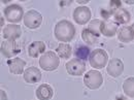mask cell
Wrapping results in <instances>:
<instances>
[{
    "instance_id": "cell-1",
    "label": "cell",
    "mask_w": 134,
    "mask_h": 100,
    "mask_svg": "<svg viewBox=\"0 0 134 100\" xmlns=\"http://www.w3.org/2000/svg\"><path fill=\"white\" fill-rule=\"evenodd\" d=\"M55 37L61 42H69L74 38L75 27L67 20L58 22L55 26Z\"/></svg>"
},
{
    "instance_id": "cell-2",
    "label": "cell",
    "mask_w": 134,
    "mask_h": 100,
    "mask_svg": "<svg viewBox=\"0 0 134 100\" xmlns=\"http://www.w3.org/2000/svg\"><path fill=\"white\" fill-rule=\"evenodd\" d=\"M39 65L46 71H54L60 65V59L54 52H46L39 59Z\"/></svg>"
},
{
    "instance_id": "cell-3",
    "label": "cell",
    "mask_w": 134,
    "mask_h": 100,
    "mask_svg": "<svg viewBox=\"0 0 134 100\" xmlns=\"http://www.w3.org/2000/svg\"><path fill=\"white\" fill-rule=\"evenodd\" d=\"M89 62L90 65L93 68L96 69H101L103 67L106 66V64L108 63V56L107 53L102 49H96L94 50L89 57Z\"/></svg>"
},
{
    "instance_id": "cell-4",
    "label": "cell",
    "mask_w": 134,
    "mask_h": 100,
    "mask_svg": "<svg viewBox=\"0 0 134 100\" xmlns=\"http://www.w3.org/2000/svg\"><path fill=\"white\" fill-rule=\"evenodd\" d=\"M24 16V9L19 4H10L4 8V18L9 23H20Z\"/></svg>"
},
{
    "instance_id": "cell-5",
    "label": "cell",
    "mask_w": 134,
    "mask_h": 100,
    "mask_svg": "<svg viewBox=\"0 0 134 100\" xmlns=\"http://www.w3.org/2000/svg\"><path fill=\"white\" fill-rule=\"evenodd\" d=\"M103 83V76L98 70H90L85 74L84 84L91 90L99 89Z\"/></svg>"
},
{
    "instance_id": "cell-6",
    "label": "cell",
    "mask_w": 134,
    "mask_h": 100,
    "mask_svg": "<svg viewBox=\"0 0 134 100\" xmlns=\"http://www.w3.org/2000/svg\"><path fill=\"white\" fill-rule=\"evenodd\" d=\"M66 67V71L73 76H80L83 75L86 70V63L83 60H80L77 58L75 59H71L65 64Z\"/></svg>"
},
{
    "instance_id": "cell-7",
    "label": "cell",
    "mask_w": 134,
    "mask_h": 100,
    "mask_svg": "<svg viewBox=\"0 0 134 100\" xmlns=\"http://www.w3.org/2000/svg\"><path fill=\"white\" fill-rule=\"evenodd\" d=\"M41 22H42V16L35 9L27 12L24 16V24L29 29L38 28L41 25Z\"/></svg>"
},
{
    "instance_id": "cell-8",
    "label": "cell",
    "mask_w": 134,
    "mask_h": 100,
    "mask_svg": "<svg viewBox=\"0 0 134 100\" xmlns=\"http://www.w3.org/2000/svg\"><path fill=\"white\" fill-rule=\"evenodd\" d=\"M20 52V47L16 40H5L1 43V53L6 58H12Z\"/></svg>"
},
{
    "instance_id": "cell-9",
    "label": "cell",
    "mask_w": 134,
    "mask_h": 100,
    "mask_svg": "<svg viewBox=\"0 0 134 100\" xmlns=\"http://www.w3.org/2000/svg\"><path fill=\"white\" fill-rule=\"evenodd\" d=\"M91 19V10L87 6H79L73 12V20L79 25H85Z\"/></svg>"
},
{
    "instance_id": "cell-10",
    "label": "cell",
    "mask_w": 134,
    "mask_h": 100,
    "mask_svg": "<svg viewBox=\"0 0 134 100\" xmlns=\"http://www.w3.org/2000/svg\"><path fill=\"white\" fill-rule=\"evenodd\" d=\"M106 71L107 73L113 76V77H119L123 71H124V64L122 62L121 59H111L109 60V62L107 63V67H106Z\"/></svg>"
},
{
    "instance_id": "cell-11",
    "label": "cell",
    "mask_w": 134,
    "mask_h": 100,
    "mask_svg": "<svg viewBox=\"0 0 134 100\" xmlns=\"http://www.w3.org/2000/svg\"><path fill=\"white\" fill-rule=\"evenodd\" d=\"M22 34V29L20 25L17 24H8L3 29V37L7 40H16L20 38Z\"/></svg>"
},
{
    "instance_id": "cell-12",
    "label": "cell",
    "mask_w": 134,
    "mask_h": 100,
    "mask_svg": "<svg viewBox=\"0 0 134 100\" xmlns=\"http://www.w3.org/2000/svg\"><path fill=\"white\" fill-rule=\"evenodd\" d=\"M100 32L106 37H113L118 32V24L110 20H103L101 21Z\"/></svg>"
},
{
    "instance_id": "cell-13",
    "label": "cell",
    "mask_w": 134,
    "mask_h": 100,
    "mask_svg": "<svg viewBox=\"0 0 134 100\" xmlns=\"http://www.w3.org/2000/svg\"><path fill=\"white\" fill-rule=\"evenodd\" d=\"M24 80L28 84L38 83L41 80V72L37 67H28L24 72Z\"/></svg>"
},
{
    "instance_id": "cell-14",
    "label": "cell",
    "mask_w": 134,
    "mask_h": 100,
    "mask_svg": "<svg viewBox=\"0 0 134 100\" xmlns=\"http://www.w3.org/2000/svg\"><path fill=\"white\" fill-rule=\"evenodd\" d=\"M7 65L9 67V71L14 74H22L25 72L24 68L26 66V62L20 58L7 60Z\"/></svg>"
},
{
    "instance_id": "cell-15",
    "label": "cell",
    "mask_w": 134,
    "mask_h": 100,
    "mask_svg": "<svg viewBox=\"0 0 134 100\" xmlns=\"http://www.w3.org/2000/svg\"><path fill=\"white\" fill-rule=\"evenodd\" d=\"M118 38L121 42H131L134 40V32L131 26H123L118 31Z\"/></svg>"
},
{
    "instance_id": "cell-16",
    "label": "cell",
    "mask_w": 134,
    "mask_h": 100,
    "mask_svg": "<svg viewBox=\"0 0 134 100\" xmlns=\"http://www.w3.org/2000/svg\"><path fill=\"white\" fill-rule=\"evenodd\" d=\"M53 95V89L48 84H42L36 89V97L39 100H51Z\"/></svg>"
},
{
    "instance_id": "cell-17",
    "label": "cell",
    "mask_w": 134,
    "mask_h": 100,
    "mask_svg": "<svg viewBox=\"0 0 134 100\" xmlns=\"http://www.w3.org/2000/svg\"><path fill=\"white\" fill-rule=\"evenodd\" d=\"M46 51V45L43 41H33L28 47V54L32 58H37L39 55H43Z\"/></svg>"
},
{
    "instance_id": "cell-18",
    "label": "cell",
    "mask_w": 134,
    "mask_h": 100,
    "mask_svg": "<svg viewBox=\"0 0 134 100\" xmlns=\"http://www.w3.org/2000/svg\"><path fill=\"white\" fill-rule=\"evenodd\" d=\"M130 18L129 12L124 8H119L113 14V19L117 24H126L130 21Z\"/></svg>"
},
{
    "instance_id": "cell-19",
    "label": "cell",
    "mask_w": 134,
    "mask_h": 100,
    "mask_svg": "<svg viewBox=\"0 0 134 100\" xmlns=\"http://www.w3.org/2000/svg\"><path fill=\"white\" fill-rule=\"evenodd\" d=\"M82 38H83L85 42H87L89 45H95L99 40V36L94 32L90 31L88 28H86L82 31Z\"/></svg>"
},
{
    "instance_id": "cell-20",
    "label": "cell",
    "mask_w": 134,
    "mask_h": 100,
    "mask_svg": "<svg viewBox=\"0 0 134 100\" xmlns=\"http://www.w3.org/2000/svg\"><path fill=\"white\" fill-rule=\"evenodd\" d=\"M89 55H90V49L88 47H85L83 45H79L77 47H75V51H74L75 58L86 61V60H89Z\"/></svg>"
},
{
    "instance_id": "cell-21",
    "label": "cell",
    "mask_w": 134,
    "mask_h": 100,
    "mask_svg": "<svg viewBox=\"0 0 134 100\" xmlns=\"http://www.w3.org/2000/svg\"><path fill=\"white\" fill-rule=\"evenodd\" d=\"M56 51L58 56L62 59H68L72 54V48L68 43H60Z\"/></svg>"
},
{
    "instance_id": "cell-22",
    "label": "cell",
    "mask_w": 134,
    "mask_h": 100,
    "mask_svg": "<svg viewBox=\"0 0 134 100\" xmlns=\"http://www.w3.org/2000/svg\"><path fill=\"white\" fill-rule=\"evenodd\" d=\"M123 90L125 94L129 97H134V77L127 79L123 84Z\"/></svg>"
},
{
    "instance_id": "cell-23",
    "label": "cell",
    "mask_w": 134,
    "mask_h": 100,
    "mask_svg": "<svg viewBox=\"0 0 134 100\" xmlns=\"http://www.w3.org/2000/svg\"><path fill=\"white\" fill-rule=\"evenodd\" d=\"M100 27H101V21L99 20H93L89 23V26H88V29L92 32H94L95 34H97L98 36L101 34L100 32Z\"/></svg>"
},
{
    "instance_id": "cell-24",
    "label": "cell",
    "mask_w": 134,
    "mask_h": 100,
    "mask_svg": "<svg viewBox=\"0 0 134 100\" xmlns=\"http://www.w3.org/2000/svg\"><path fill=\"white\" fill-rule=\"evenodd\" d=\"M0 95H1V100H7V96H6L5 91L1 90V91H0Z\"/></svg>"
},
{
    "instance_id": "cell-25",
    "label": "cell",
    "mask_w": 134,
    "mask_h": 100,
    "mask_svg": "<svg viewBox=\"0 0 134 100\" xmlns=\"http://www.w3.org/2000/svg\"><path fill=\"white\" fill-rule=\"evenodd\" d=\"M79 4H87L88 2H89V0H77L76 1Z\"/></svg>"
},
{
    "instance_id": "cell-26",
    "label": "cell",
    "mask_w": 134,
    "mask_h": 100,
    "mask_svg": "<svg viewBox=\"0 0 134 100\" xmlns=\"http://www.w3.org/2000/svg\"><path fill=\"white\" fill-rule=\"evenodd\" d=\"M127 4H134V0H126L125 1Z\"/></svg>"
},
{
    "instance_id": "cell-27",
    "label": "cell",
    "mask_w": 134,
    "mask_h": 100,
    "mask_svg": "<svg viewBox=\"0 0 134 100\" xmlns=\"http://www.w3.org/2000/svg\"><path fill=\"white\" fill-rule=\"evenodd\" d=\"M117 100H127V99H125L124 97H119V99L117 98Z\"/></svg>"
},
{
    "instance_id": "cell-28",
    "label": "cell",
    "mask_w": 134,
    "mask_h": 100,
    "mask_svg": "<svg viewBox=\"0 0 134 100\" xmlns=\"http://www.w3.org/2000/svg\"><path fill=\"white\" fill-rule=\"evenodd\" d=\"M131 27H132V29H133V32H134V24L132 25V26H131Z\"/></svg>"
}]
</instances>
